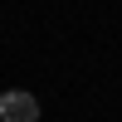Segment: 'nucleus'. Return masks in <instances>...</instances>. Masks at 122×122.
<instances>
[{
  "label": "nucleus",
  "mask_w": 122,
  "mask_h": 122,
  "mask_svg": "<svg viewBox=\"0 0 122 122\" xmlns=\"http://www.w3.org/2000/svg\"><path fill=\"white\" fill-rule=\"evenodd\" d=\"M0 122H39V98L34 93H5L0 98Z\"/></svg>",
  "instance_id": "1"
}]
</instances>
